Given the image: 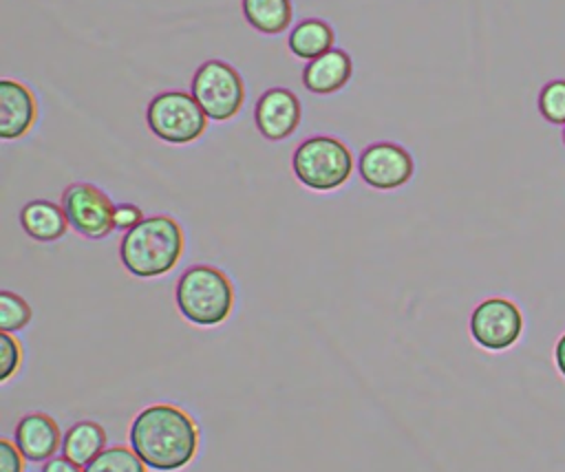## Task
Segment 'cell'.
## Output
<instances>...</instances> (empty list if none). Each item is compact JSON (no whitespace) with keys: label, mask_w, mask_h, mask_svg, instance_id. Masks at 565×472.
<instances>
[{"label":"cell","mask_w":565,"mask_h":472,"mask_svg":"<svg viewBox=\"0 0 565 472\" xmlns=\"http://www.w3.org/2000/svg\"><path fill=\"white\" fill-rule=\"evenodd\" d=\"M20 225L31 238L40 243H51L66 234L68 218L60 205L38 199V201H29L20 210Z\"/></svg>","instance_id":"5bb4252c"},{"label":"cell","mask_w":565,"mask_h":472,"mask_svg":"<svg viewBox=\"0 0 565 472\" xmlns=\"http://www.w3.org/2000/svg\"><path fill=\"white\" fill-rule=\"evenodd\" d=\"M353 64L349 53L342 49H331L313 60L302 71V84L307 90L318 93V95H329L340 90L349 77H351Z\"/></svg>","instance_id":"4fadbf2b"},{"label":"cell","mask_w":565,"mask_h":472,"mask_svg":"<svg viewBox=\"0 0 565 472\" xmlns=\"http://www.w3.org/2000/svg\"><path fill=\"white\" fill-rule=\"evenodd\" d=\"M20 360H22L20 344L11 333L2 331L0 333V382L11 379V375L20 368Z\"/></svg>","instance_id":"44dd1931"},{"label":"cell","mask_w":565,"mask_h":472,"mask_svg":"<svg viewBox=\"0 0 565 472\" xmlns=\"http://www.w3.org/2000/svg\"><path fill=\"white\" fill-rule=\"evenodd\" d=\"M62 210L68 225L84 238H104L115 229V205L93 183H73L62 192Z\"/></svg>","instance_id":"52a82bcc"},{"label":"cell","mask_w":565,"mask_h":472,"mask_svg":"<svg viewBox=\"0 0 565 472\" xmlns=\"http://www.w3.org/2000/svg\"><path fill=\"white\" fill-rule=\"evenodd\" d=\"M42 472H84V470H82V465L73 463L71 459H66V457L62 454V457H51V459L44 463Z\"/></svg>","instance_id":"cb8c5ba5"},{"label":"cell","mask_w":565,"mask_h":472,"mask_svg":"<svg viewBox=\"0 0 565 472\" xmlns=\"http://www.w3.org/2000/svg\"><path fill=\"white\" fill-rule=\"evenodd\" d=\"M192 95L212 121L234 117L245 99V86L234 66L221 60L201 64L192 77Z\"/></svg>","instance_id":"8992f818"},{"label":"cell","mask_w":565,"mask_h":472,"mask_svg":"<svg viewBox=\"0 0 565 472\" xmlns=\"http://www.w3.org/2000/svg\"><path fill=\"white\" fill-rule=\"evenodd\" d=\"M358 170L366 185L375 190H395L413 176V157L397 143L380 141L362 150Z\"/></svg>","instance_id":"9c48e42d"},{"label":"cell","mask_w":565,"mask_h":472,"mask_svg":"<svg viewBox=\"0 0 565 472\" xmlns=\"http://www.w3.org/2000/svg\"><path fill=\"white\" fill-rule=\"evenodd\" d=\"M35 121V99L31 90L13 79L0 82V137L18 139Z\"/></svg>","instance_id":"7c38bea8"},{"label":"cell","mask_w":565,"mask_h":472,"mask_svg":"<svg viewBox=\"0 0 565 472\" xmlns=\"http://www.w3.org/2000/svg\"><path fill=\"white\" fill-rule=\"evenodd\" d=\"M333 49V29L322 20H305L289 35V51L296 57L313 60Z\"/></svg>","instance_id":"e0dca14e"},{"label":"cell","mask_w":565,"mask_h":472,"mask_svg":"<svg viewBox=\"0 0 565 472\" xmlns=\"http://www.w3.org/2000/svg\"><path fill=\"white\" fill-rule=\"evenodd\" d=\"M183 254V229L170 216H148L128 229L119 243L124 267L137 278L168 273Z\"/></svg>","instance_id":"7a4b0ae2"},{"label":"cell","mask_w":565,"mask_h":472,"mask_svg":"<svg viewBox=\"0 0 565 472\" xmlns=\"http://www.w3.org/2000/svg\"><path fill=\"white\" fill-rule=\"evenodd\" d=\"M60 443V426L46 412H29L15 426V446L26 461H49Z\"/></svg>","instance_id":"8fae6325"},{"label":"cell","mask_w":565,"mask_h":472,"mask_svg":"<svg viewBox=\"0 0 565 472\" xmlns=\"http://www.w3.org/2000/svg\"><path fill=\"white\" fill-rule=\"evenodd\" d=\"M554 357H556V366H558V371H561V373H563V377H565V333H563V335H561V340L556 342Z\"/></svg>","instance_id":"d4e9b609"},{"label":"cell","mask_w":565,"mask_h":472,"mask_svg":"<svg viewBox=\"0 0 565 472\" xmlns=\"http://www.w3.org/2000/svg\"><path fill=\"white\" fill-rule=\"evenodd\" d=\"M302 108L298 97L287 88L265 90L254 108V121L258 132L269 141H282L298 128Z\"/></svg>","instance_id":"30bf717a"},{"label":"cell","mask_w":565,"mask_h":472,"mask_svg":"<svg viewBox=\"0 0 565 472\" xmlns=\"http://www.w3.org/2000/svg\"><path fill=\"white\" fill-rule=\"evenodd\" d=\"M539 110L550 124H565V79H552L541 88Z\"/></svg>","instance_id":"ffe728a7"},{"label":"cell","mask_w":565,"mask_h":472,"mask_svg":"<svg viewBox=\"0 0 565 472\" xmlns=\"http://www.w3.org/2000/svg\"><path fill=\"white\" fill-rule=\"evenodd\" d=\"M563 141H565V128H563Z\"/></svg>","instance_id":"484cf974"},{"label":"cell","mask_w":565,"mask_h":472,"mask_svg":"<svg viewBox=\"0 0 565 472\" xmlns=\"http://www.w3.org/2000/svg\"><path fill=\"white\" fill-rule=\"evenodd\" d=\"M130 448L148 468L172 472L194 459L199 428L185 410L172 404H152L132 419Z\"/></svg>","instance_id":"6da1fadb"},{"label":"cell","mask_w":565,"mask_h":472,"mask_svg":"<svg viewBox=\"0 0 565 472\" xmlns=\"http://www.w3.org/2000/svg\"><path fill=\"white\" fill-rule=\"evenodd\" d=\"M84 472H146V463L135 450L113 446L104 448L88 465H84Z\"/></svg>","instance_id":"ac0fdd59"},{"label":"cell","mask_w":565,"mask_h":472,"mask_svg":"<svg viewBox=\"0 0 565 472\" xmlns=\"http://www.w3.org/2000/svg\"><path fill=\"white\" fill-rule=\"evenodd\" d=\"M148 128L154 137L168 143H190L199 139L207 126V115L194 99V95L181 90H168L148 104Z\"/></svg>","instance_id":"5b68a950"},{"label":"cell","mask_w":565,"mask_h":472,"mask_svg":"<svg viewBox=\"0 0 565 472\" xmlns=\"http://www.w3.org/2000/svg\"><path fill=\"white\" fill-rule=\"evenodd\" d=\"M174 300L188 322L196 326H216L232 313L234 287L221 269L212 265H194L181 273Z\"/></svg>","instance_id":"3957f363"},{"label":"cell","mask_w":565,"mask_h":472,"mask_svg":"<svg viewBox=\"0 0 565 472\" xmlns=\"http://www.w3.org/2000/svg\"><path fill=\"white\" fill-rule=\"evenodd\" d=\"M24 454L9 439H0V472H22Z\"/></svg>","instance_id":"7402d4cb"},{"label":"cell","mask_w":565,"mask_h":472,"mask_svg":"<svg viewBox=\"0 0 565 472\" xmlns=\"http://www.w3.org/2000/svg\"><path fill=\"white\" fill-rule=\"evenodd\" d=\"M523 331L521 309L508 298H488L470 315L472 340L488 351L510 348Z\"/></svg>","instance_id":"ba28073f"},{"label":"cell","mask_w":565,"mask_h":472,"mask_svg":"<svg viewBox=\"0 0 565 472\" xmlns=\"http://www.w3.org/2000/svg\"><path fill=\"white\" fill-rule=\"evenodd\" d=\"M291 168L302 185L327 192L340 187L351 176L353 157L340 139L320 135L296 148Z\"/></svg>","instance_id":"277c9868"},{"label":"cell","mask_w":565,"mask_h":472,"mask_svg":"<svg viewBox=\"0 0 565 472\" xmlns=\"http://www.w3.org/2000/svg\"><path fill=\"white\" fill-rule=\"evenodd\" d=\"M31 307L13 291H0V331H22L31 322Z\"/></svg>","instance_id":"d6986e66"},{"label":"cell","mask_w":565,"mask_h":472,"mask_svg":"<svg viewBox=\"0 0 565 472\" xmlns=\"http://www.w3.org/2000/svg\"><path fill=\"white\" fill-rule=\"evenodd\" d=\"M104 448L106 430L97 421H77L62 439V454L77 465H88Z\"/></svg>","instance_id":"9a60e30c"},{"label":"cell","mask_w":565,"mask_h":472,"mask_svg":"<svg viewBox=\"0 0 565 472\" xmlns=\"http://www.w3.org/2000/svg\"><path fill=\"white\" fill-rule=\"evenodd\" d=\"M143 221V212L132 203L115 205V229H132Z\"/></svg>","instance_id":"603a6c76"},{"label":"cell","mask_w":565,"mask_h":472,"mask_svg":"<svg viewBox=\"0 0 565 472\" xmlns=\"http://www.w3.org/2000/svg\"><path fill=\"white\" fill-rule=\"evenodd\" d=\"M243 13L247 22L267 35L285 31L291 22L289 0H243Z\"/></svg>","instance_id":"2e32d148"}]
</instances>
